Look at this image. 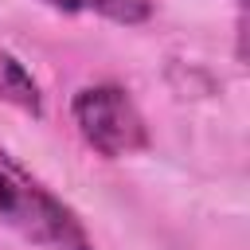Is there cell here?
<instances>
[{
  "label": "cell",
  "mask_w": 250,
  "mask_h": 250,
  "mask_svg": "<svg viewBox=\"0 0 250 250\" xmlns=\"http://www.w3.org/2000/svg\"><path fill=\"white\" fill-rule=\"evenodd\" d=\"M0 227L16 230L35 250H94L78 211L59 199L0 145Z\"/></svg>",
  "instance_id": "cell-1"
},
{
  "label": "cell",
  "mask_w": 250,
  "mask_h": 250,
  "mask_svg": "<svg viewBox=\"0 0 250 250\" xmlns=\"http://www.w3.org/2000/svg\"><path fill=\"white\" fill-rule=\"evenodd\" d=\"M70 117H74L82 141L109 160L148 148V125H145L137 102L113 82H98V86L78 90L70 102Z\"/></svg>",
  "instance_id": "cell-2"
},
{
  "label": "cell",
  "mask_w": 250,
  "mask_h": 250,
  "mask_svg": "<svg viewBox=\"0 0 250 250\" xmlns=\"http://www.w3.org/2000/svg\"><path fill=\"white\" fill-rule=\"evenodd\" d=\"M0 102L12 105V109H23L31 117L43 113V90H39V82L31 78V70L8 47H0Z\"/></svg>",
  "instance_id": "cell-3"
},
{
  "label": "cell",
  "mask_w": 250,
  "mask_h": 250,
  "mask_svg": "<svg viewBox=\"0 0 250 250\" xmlns=\"http://www.w3.org/2000/svg\"><path fill=\"white\" fill-rule=\"evenodd\" d=\"M47 8L55 12H90V16H102V20H113V23H145L152 16V4L148 0H43Z\"/></svg>",
  "instance_id": "cell-4"
}]
</instances>
